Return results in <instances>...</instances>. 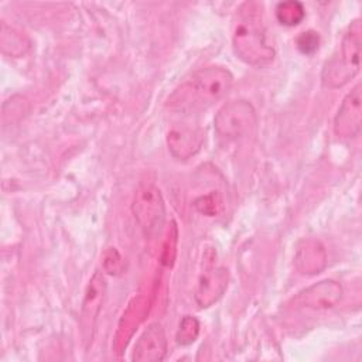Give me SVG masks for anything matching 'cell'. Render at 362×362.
Segmentation results:
<instances>
[{"mask_svg": "<svg viewBox=\"0 0 362 362\" xmlns=\"http://www.w3.org/2000/svg\"><path fill=\"white\" fill-rule=\"evenodd\" d=\"M362 25L361 20H352L339 44L338 51L325 62L321 72V82L325 88L337 89L355 78L361 68Z\"/></svg>", "mask_w": 362, "mask_h": 362, "instance_id": "3957f363", "label": "cell"}, {"mask_svg": "<svg viewBox=\"0 0 362 362\" xmlns=\"http://www.w3.org/2000/svg\"><path fill=\"white\" fill-rule=\"evenodd\" d=\"M232 47L240 61L256 68L266 66L274 59V49L266 40L263 6L260 3L245 1L236 10Z\"/></svg>", "mask_w": 362, "mask_h": 362, "instance_id": "7a4b0ae2", "label": "cell"}, {"mask_svg": "<svg viewBox=\"0 0 362 362\" xmlns=\"http://www.w3.org/2000/svg\"><path fill=\"white\" fill-rule=\"evenodd\" d=\"M215 255L211 260H205V266L199 274L195 288V303L201 308H208L215 304L226 291L229 283V272L222 266H215Z\"/></svg>", "mask_w": 362, "mask_h": 362, "instance_id": "8992f818", "label": "cell"}, {"mask_svg": "<svg viewBox=\"0 0 362 362\" xmlns=\"http://www.w3.org/2000/svg\"><path fill=\"white\" fill-rule=\"evenodd\" d=\"M233 85L229 69L211 65L192 72L167 98L165 106L177 113L192 115L222 99Z\"/></svg>", "mask_w": 362, "mask_h": 362, "instance_id": "6da1fadb", "label": "cell"}, {"mask_svg": "<svg viewBox=\"0 0 362 362\" xmlns=\"http://www.w3.org/2000/svg\"><path fill=\"white\" fill-rule=\"evenodd\" d=\"M192 205L199 214L205 216H216L222 211L223 202L219 192L211 191L209 194L198 197Z\"/></svg>", "mask_w": 362, "mask_h": 362, "instance_id": "e0dca14e", "label": "cell"}, {"mask_svg": "<svg viewBox=\"0 0 362 362\" xmlns=\"http://www.w3.org/2000/svg\"><path fill=\"white\" fill-rule=\"evenodd\" d=\"M257 124V115L253 105L245 99L225 103L214 117L216 134L226 141H236L252 134Z\"/></svg>", "mask_w": 362, "mask_h": 362, "instance_id": "5b68a950", "label": "cell"}, {"mask_svg": "<svg viewBox=\"0 0 362 362\" xmlns=\"http://www.w3.org/2000/svg\"><path fill=\"white\" fill-rule=\"evenodd\" d=\"M297 48L304 55H313L318 47H320V35L318 33L313 30H307L300 33V35L296 38Z\"/></svg>", "mask_w": 362, "mask_h": 362, "instance_id": "d6986e66", "label": "cell"}, {"mask_svg": "<svg viewBox=\"0 0 362 362\" xmlns=\"http://www.w3.org/2000/svg\"><path fill=\"white\" fill-rule=\"evenodd\" d=\"M132 212L144 236H157L165 221V204L160 188L153 181H141L134 191Z\"/></svg>", "mask_w": 362, "mask_h": 362, "instance_id": "277c9868", "label": "cell"}, {"mask_svg": "<svg viewBox=\"0 0 362 362\" xmlns=\"http://www.w3.org/2000/svg\"><path fill=\"white\" fill-rule=\"evenodd\" d=\"M204 143V133L198 126L181 123L173 126L167 133L168 151L174 158L188 160L195 156Z\"/></svg>", "mask_w": 362, "mask_h": 362, "instance_id": "30bf717a", "label": "cell"}, {"mask_svg": "<svg viewBox=\"0 0 362 362\" xmlns=\"http://www.w3.org/2000/svg\"><path fill=\"white\" fill-rule=\"evenodd\" d=\"M294 264L303 274H318L327 264V252L321 242L315 239H305L300 243Z\"/></svg>", "mask_w": 362, "mask_h": 362, "instance_id": "7c38bea8", "label": "cell"}, {"mask_svg": "<svg viewBox=\"0 0 362 362\" xmlns=\"http://www.w3.org/2000/svg\"><path fill=\"white\" fill-rule=\"evenodd\" d=\"M106 293V280L102 272H95L86 286L81 305V325L85 341H92L98 315L100 313Z\"/></svg>", "mask_w": 362, "mask_h": 362, "instance_id": "9c48e42d", "label": "cell"}, {"mask_svg": "<svg viewBox=\"0 0 362 362\" xmlns=\"http://www.w3.org/2000/svg\"><path fill=\"white\" fill-rule=\"evenodd\" d=\"M144 314H146V300L143 297L133 298V301L129 304L127 310L123 313L120 322L117 325L116 342H115V346L117 349H122L127 345L130 337L133 335L134 329L141 322Z\"/></svg>", "mask_w": 362, "mask_h": 362, "instance_id": "4fadbf2b", "label": "cell"}, {"mask_svg": "<svg viewBox=\"0 0 362 362\" xmlns=\"http://www.w3.org/2000/svg\"><path fill=\"white\" fill-rule=\"evenodd\" d=\"M342 297V286L331 279L314 283L296 294L293 304L297 308L328 310L335 307Z\"/></svg>", "mask_w": 362, "mask_h": 362, "instance_id": "ba28073f", "label": "cell"}, {"mask_svg": "<svg viewBox=\"0 0 362 362\" xmlns=\"http://www.w3.org/2000/svg\"><path fill=\"white\" fill-rule=\"evenodd\" d=\"M102 267L110 276H119L124 270V260L116 247L105 249L102 255Z\"/></svg>", "mask_w": 362, "mask_h": 362, "instance_id": "ac0fdd59", "label": "cell"}, {"mask_svg": "<svg viewBox=\"0 0 362 362\" xmlns=\"http://www.w3.org/2000/svg\"><path fill=\"white\" fill-rule=\"evenodd\" d=\"M0 45H1V51L6 55L18 58L28 52L31 42L25 34L3 23L1 31H0Z\"/></svg>", "mask_w": 362, "mask_h": 362, "instance_id": "5bb4252c", "label": "cell"}, {"mask_svg": "<svg viewBox=\"0 0 362 362\" xmlns=\"http://www.w3.org/2000/svg\"><path fill=\"white\" fill-rule=\"evenodd\" d=\"M199 321L194 315H184L182 320L180 321L178 329L175 332V341L177 344L187 346L195 342V339L199 335Z\"/></svg>", "mask_w": 362, "mask_h": 362, "instance_id": "2e32d148", "label": "cell"}, {"mask_svg": "<svg viewBox=\"0 0 362 362\" xmlns=\"http://www.w3.org/2000/svg\"><path fill=\"white\" fill-rule=\"evenodd\" d=\"M305 17V10L303 3L290 0V1H281L276 6V18L280 24L293 27L300 24Z\"/></svg>", "mask_w": 362, "mask_h": 362, "instance_id": "9a60e30c", "label": "cell"}, {"mask_svg": "<svg viewBox=\"0 0 362 362\" xmlns=\"http://www.w3.org/2000/svg\"><path fill=\"white\" fill-rule=\"evenodd\" d=\"M177 242H178V230L175 223L173 222L167 240L164 243V249H163V255H161V262L165 266H171L174 263L175 259V253H177Z\"/></svg>", "mask_w": 362, "mask_h": 362, "instance_id": "ffe728a7", "label": "cell"}, {"mask_svg": "<svg viewBox=\"0 0 362 362\" xmlns=\"http://www.w3.org/2000/svg\"><path fill=\"white\" fill-rule=\"evenodd\" d=\"M362 126V83H356L344 98L334 117V133L339 139H354Z\"/></svg>", "mask_w": 362, "mask_h": 362, "instance_id": "52a82bcc", "label": "cell"}, {"mask_svg": "<svg viewBox=\"0 0 362 362\" xmlns=\"http://www.w3.org/2000/svg\"><path fill=\"white\" fill-rule=\"evenodd\" d=\"M167 338L158 322L150 324L136 341L132 359L134 362H158L165 358Z\"/></svg>", "mask_w": 362, "mask_h": 362, "instance_id": "8fae6325", "label": "cell"}]
</instances>
